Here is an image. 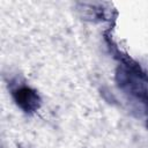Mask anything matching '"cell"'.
I'll return each instance as SVG.
<instances>
[{
	"label": "cell",
	"mask_w": 148,
	"mask_h": 148,
	"mask_svg": "<svg viewBox=\"0 0 148 148\" xmlns=\"http://www.w3.org/2000/svg\"><path fill=\"white\" fill-rule=\"evenodd\" d=\"M17 102L22 105L23 102L28 103V108L29 110L36 106V102H37V97L34 92H31L29 89H24L23 91H20V97L17 98Z\"/></svg>",
	"instance_id": "cell-1"
}]
</instances>
